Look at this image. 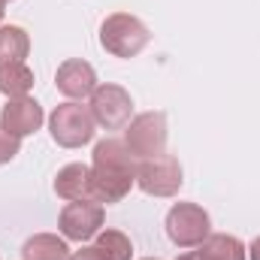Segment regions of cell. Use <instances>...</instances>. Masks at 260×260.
<instances>
[{
	"label": "cell",
	"instance_id": "obj_1",
	"mask_svg": "<svg viewBox=\"0 0 260 260\" xmlns=\"http://www.w3.org/2000/svg\"><path fill=\"white\" fill-rule=\"evenodd\" d=\"M91 179L97 203H121L130 194L136 185V157L127 151L124 139H103L94 145Z\"/></svg>",
	"mask_w": 260,
	"mask_h": 260
},
{
	"label": "cell",
	"instance_id": "obj_2",
	"mask_svg": "<svg viewBox=\"0 0 260 260\" xmlns=\"http://www.w3.org/2000/svg\"><path fill=\"white\" fill-rule=\"evenodd\" d=\"M148 27L130 12H112L100 24V46L115 58H136L148 46Z\"/></svg>",
	"mask_w": 260,
	"mask_h": 260
},
{
	"label": "cell",
	"instance_id": "obj_3",
	"mask_svg": "<svg viewBox=\"0 0 260 260\" xmlns=\"http://www.w3.org/2000/svg\"><path fill=\"white\" fill-rule=\"evenodd\" d=\"M49 130H52V139L61 148H82L94 139L97 121H94L88 106H82L76 100H67L61 106H55V112L49 115Z\"/></svg>",
	"mask_w": 260,
	"mask_h": 260
},
{
	"label": "cell",
	"instance_id": "obj_4",
	"mask_svg": "<svg viewBox=\"0 0 260 260\" xmlns=\"http://www.w3.org/2000/svg\"><path fill=\"white\" fill-rule=\"evenodd\" d=\"M124 145L136 160L160 157L167 154V115L164 112H142L133 115L124 127Z\"/></svg>",
	"mask_w": 260,
	"mask_h": 260
},
{
	"label": "cell",
	"instance_id": "obj_5",
	"mask_svg": "<svg viewBox=\"0 0 260 260\" xmlns=\"http://www.w3.org/2000/svg\"><path fill=\"white\" fill-rule=\"evenodd\" d=\"M167 236L179 248H197L212 236L209 212L197 203H176L167 212Z\"/></svg>",
	"mask_w": 260,
	"mask_h": 260
},
{
	"label": "cell",
	"instance_id": "obj_6",
	"mask_svg": "<svg viewBox=\"0 0 260 260\" xmlns=\"http://www.w3.org/2000/svg\"><path fill=\"white\" fill-rule=\"evenodd\" d=\"M182 182V164L173 154L136 160V185L148 197H176Z\"/></svg>",
	"mask_w": 260,
	"mask_h": 260
},
{
	"label": "cell",
	"instance_id": "obj_7",
	"mask_svg": "<svg viewBox=\"0 0 260 260\" xmlns=\"http://www.w3.org/2000/svg\"><path fill=\"white\" fill-rule=\"evenodd\" d=\"M88 109H91L94 121L103 130H121V127H127L130 118H133V100H130V94L121 85H109V82H103V85L94 88Z\"/></svg>",
	"mask_w": 260,
	"mask_h": 260
},
{
	"label": "cell",
	"instance_id": "obj_8",
	"mask_svg": "<svg viewBox=\"0 0 260 260\" xmlns=\"http://www.w3.org/2000/svg\"><path fill=\"white\" fill-rule=\"evenodd\" d=\"M103 203L97 200H73L61 209V218H58V230L64 239H73V242H88L100 233L103 227Z\"/></svg>",
	"mask_w": 260,
	"mask_h": 260
},
{
	"label": "cell",
	"instance_id": "obj_9",
	"mask_svg": "<svg viewBox=\"0 0 260 260\" xmlns=\"http://www.w3.org/2000/svg\"><path fill=\"white\" fill-rule=\"evenodd\" d=\"M46 115H43V106L34 100V97H9L6 106L0 109V127L9 130L12 136H30L43 127Z\"/></svg>",
	"mask_w": 260,
	"mask_h": 260
},
{
	"label": "cell",
	"instance_id": "obj_10",
	"mask_svg": "<svg viewBox=\"0 0 260 260\" xmlns=\"http://www.w3.org/2000/svg\"><path fill=\"white\" fill-rule=\"evenodd\" d=\"M55 85H58V91L64 97H70V100H85L97 88V73H94V67L88 64V61L70 58V61H64V64L58 67Z\"/></svg>",
	"mask_w": 260,
	"mask_h": 260
},
{
	"label": "cell",
	"instance_id": "obj_11",
	"mask_svg": "<svg viewBox=\"0 0 260 260\" xmlns=\"http://www.w3.org/2000/svg\"><path fill=\"white\" fill-rule=\"evenodd\" d=\"M55 194L61 200H94V179L88 164H67L55 176Z\"/></svg>",
	"mask_w": 260,
	"mask_h": 260
},
{
	"label": "cell",
	"instance_id": "obj_12",
	"mask_svg": "<svg viewBox=\"0 0 260 260\" xmlns=\"http://www.w3.org/2000/svg\"><path fill=\"white\" fill-rule=\"evenodd\" d=\"M197 257L200 260H248V248L242 245V239H236L230 233H215L203 245H197Z\"/></svg>",
	"mask_w": 260,
	"mask_h": 260
},
{
	"label": "cell",
	"instance_id": "obj_13",
	"mask_svg": "<svg viewBox=\"0 0 260 260\" xmlns=\"http://www.w3.org/2000/svg\"><path fill=\"white\" fill-rule=\"evenodd\" d=\"M21 260H70L67 239L55 236V233H37L24 242Z\"/></svg>",
	"mask_w": 260,
	"mask_h": 260
},
{
	"label": "cell",
	"instance_id": "obj_14",
	"mask_svg": "<svg viewBox=\"0 0 260 260\" xmlns=\"http://www.w3.org/2000/svg\"><path fill=\"white\" fill-rule=\"evenodd\" d=\"M30 88H34V70L24 61L0 64V94H6V97H27Z\"/></svg>",
	"mask_w": 260,
	"mask_h": 260
},
{
	"label": "cell",
	"instance_id": "obj_15",
	"mask_svg": "<svg viewBox=\"0 0 260 260\" xmlns=\"http://www.w3.org/2000/svg\"><path fill=\"white\" fill-rule=\"evenodd\" d=\"M30 55V37L18 24H0V64L24 61Z\"/></svg>",
	"mask_w": 260,
	"mask_h": 260
},
{
	"label": "cell",
	"instance_id": "obj_16",
	"mask_svg": "<svg viewBox=\"0 0 260 260\" xmlns=\"http://www.w3.org/2000/svg\"><path fill=\"white\" fill-rule=\"evenodd\" d=\"M94 248L100 251L103 260H130V254H133V242L121 230H100Z\"/></svg>",
	"mask_w": 260,
	"mask_h": 260
},
{
	"label": "cell",
	"instance_id": "obj_17",
	"mask_svg": "<svg viewBox=\"0 0 260 260\" xmlns=\"http://www.w3.org/2000/svg\"><path fill=\"white\" fill-rule=\"evenodd\" d=\"M18 151H21V139H18V136H12L9 130L0 127V167H3V164H9Z\"/></svg>",
	"mask_w": 260,
	"mask_h": 260
},
{
	"label": "cell",
	"instance_id": "obj_18",
	"mask_svg": "<svg viewBox=\"0 0 260 260\" xmlns=\"http://www.w3.org/2000/svg\"><path fill=\"white\" fill-rule=\"evenodd\" d=\"M70 260H103V257H100V251L91 245V248H79V251H73Z\"/></svg>",
	"mask_w": 260,
	"mask_h": 260
},
{
	"label": "cell",
	"instance_id": "obj_19",
	"mask_svg": "<svg viewBox=\"0 0 260 260\" xmlns=\"http://www.w3.org/2000/svg\"><path fill=\"white\" fill-rule=\"evenodd\" d=\"M248 257H251V260H260V236L251 242V248H248Z\"/></svg>",
	"mask_w": 260,
	"mask_h": 260
},
{
	"label": "cell",
	"instance_id": "obj_20",
	"mask_svg": "<svg viewBox=\"0 0 260 260\" xmlns=\"http://www.w3.org/2000/svg\"><path fill=\"white\" fill-rule=\"evenodd\" d=\"M176 260H200V257H197V251H188V254H182V257H176Z\"/></svg>",
	"mask_w": 260,
	"mask_h": 260
},
{
	"label": "cell",
	"instance_id": "obj_21",
	"mask_svg": "<svg viewBox=\"0 0 260 260\" xmlns=\"http://www.w3.org/2000/svg\"><path fill=\"white\" fill-rule=\"evenodd\" d=\"M3 6H6V0H0V21H3V12H6Z\"/></svg>",
	"mask_w": 260,
	"mask_h": 260
},
{
	"label": "cell",
	"instance_id": "obj_22",
	"mask_svg": "<svg viewBox=\"0 0 260 260\" xmlns=\"http://www.w3.org/2000/svg\"><path fill=\"white\" fill-rule=\"evenodd\" d=\"M142 260H157V257H142Z\"/></svg>",
	"mask_w": 260,
	"mask_h": 260
},
{
	"label": "cell",
	"instance_id": "obj_23",
	"mask_svg": "<svg viewBox=\"0 0 260 260\" xmlns=\"http://www.w3.org/2000/svg\"><path fill=\"white\" fill-rule=\"evenodd\" d=\"M6 3H9V0H6Z\"/></svg>",
	"mask_w": 260,
	"mask_h": 260
}]
</instances>
